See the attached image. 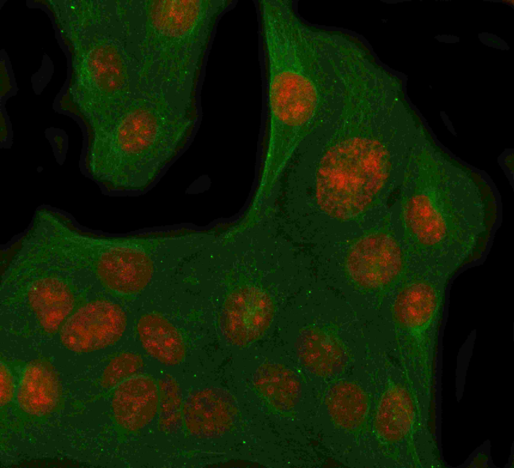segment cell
<instances>
[{"label":"cell","instance_id":"cell-1","mask_svg":"<svg viewBox=\"0 0 514 468\" xmlns=\"http://www.w3.org/2000/svg\"><path fill=\"white\" fill-rule=\"evenodd\" d=\"M388 159L379 143L354 139L339 144L323 157L317 176L321 208L342 219L359 214L386 177Z\"/></svg>","mask_w":514,"mask_h":468},{"label":"cell","instance_id":"cell-2","mask_svg":"<svg viewBox=\"0 0 514 468\" xmlns=\"http://www.w3.org/2000/svg\"><path fill=\"white\" fill-rule=\"evenodd\" d=\"M125 326V315L118 306L96 301L84 305L70 316L61 328L60 337L63 344L71 350L90 351L116 342Z\"/></svg>","mask_w":514,"mask_h":468},{"label":"cell","instance_id":"cell-3","mask_svg":"<svg viewBox=\"0 0 514 468\" xmlns=\"http://www.w3.org/2000/svg\"><path fill=\"white\" fill-rule=\"evenodd\" d=\"M400 258L399 250L390 237L374 234L355 244L348 256L347 265L352 275L360 282L380 285L396 273Z\"/></svg>","mask_w":514,"mask_h":468},{"label":"cell","instance_id":"cell-4","mask_svg":"<svg viewBox=\"0 0 514 468\" xmlns=\"http://www.w3.org/2000/svg\"><path fill=\"white\" fill-rule=\"evenodd\" d=\"M28 297L40 324L49 332L58 329L74 307V298L67 286L54 278L34 282L29 288Z\"/></svg>","mask_w":514,"mask_h":468},{"label":"cell","instance_id":"cell-5","mask_svg":"<svg viewBox=\"0 0 514 468\" xmlns=\"http://www.w3.org/2000/svg\"><path fill=\"white\" fill-rule=\"evenodd\" d=\"M130 251L120 250L109 253L99 266V275L111 289L120 293L138 291L148 278L147 262Z\"/></svg>","mask_w":514,"mask_h":468},{"label":"cell","instance_id":"cell-6","mask_svg":"<svg viewBox=\"0 0 514 468\" xmlns=\"http://www.w3.org/2000/svg\"><path fill=\"white\" fill-rule=\"evenodd\" d=\"M138 328L143 346L154 355L171 360L183 353L184 345L180 334L162 317L145 316L140 320Z\"/></svg>","mask_w":514,"mask_h":468},{"label":"cell","instance_id":"cell-7","mask_svg":"<svg viewBox=\"0 0 514 468\" xmlns=\"http://www.w3.org/2000/svg\"><path fill=\"white\" fill-rule=\"evenodd\" d=\"M53 386L52 376L47 370L30 366L24 373L19 396L31 411H44L53 403Z\"/></svg>","mask_w":514,"mask_h":468}]
</instances>
